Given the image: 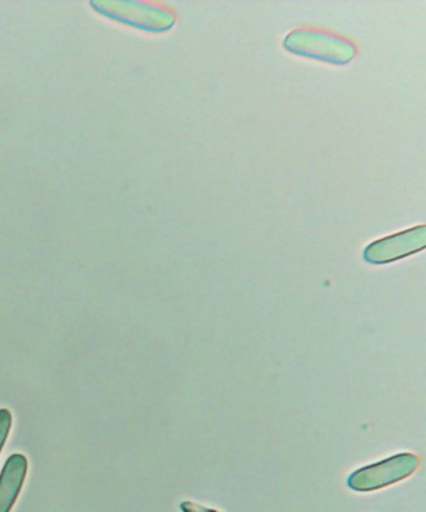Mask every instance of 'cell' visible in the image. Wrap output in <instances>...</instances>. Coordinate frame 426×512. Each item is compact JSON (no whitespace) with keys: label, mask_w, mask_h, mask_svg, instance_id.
<instances>
[{"label":"cell","mask_w":426,"mask_h":512,"mask_svg":"<svg viewBox=\"0 0 426 512\" xmlns=\"http://www.w3.org/2000/svg\"><path fill=\"white\" fill-rule=\"evenodd\" d=\"M419 466V458L410 454L394 456L383 463L357 471L349 479V486L357 491L378 490L408 478Z\"/></svg>","instance_id":"7a4b0ae2"},{"label":"cell","mask_w":426,"mask_h":512,"mask_svg":"<svg viewBox=\"0 0 426 512\" xmlns=\"http://www.w3.org/2000/svg\"><path fill=\"white\" fill-rule=\"evenodd\" d=\"M28 473V459L22 454L10 455L0 473V512H10L22 491Z\"/></svg>","instance_id":"277c9868"},{"label":"cell","mask_w":426,"mask_h":512,"mask_svg":"<svg viewBox=\"0 0 426 512\" xmlns=\"http://www.w3.org/2000/svg\"><path fill=\"white\" fill-rule=\"evenodd\" d=\"M426 245V227L419 225L405 232L377 240L364 250L369 264H387L423 250Z\"/></svg>","instance_id":"3957f363"},{"label":"cell","mask_w":426,"mask_h":512,"mask_svg":"<svg viewBox=\"0 0 426 512\" xmlns=\"http://www.w3.org/2000/svg\"><path fill=\"white\" fill-rule=\"evenodd\" d=\"M284 48L298 57L332 65H347L358 54V48L349 39L314 28L293 30L285 37Z\"/></svg>","instance_id":"6da1fadb"},{"label":"cell","mask_w":426,"mask_h":512,"mask_svg":"<svg viewBox=\"0 0 426 512\" xmlns=\"http://www.w3.org/2000/svg\"><path fill=\"white\" fill-rule=\"evenodd\" d=\"M13 415L8 409H0V454L12 429Z\"/></svg>","instance_id":"5b68a950"},{"label":"cell","mask_w":426,"mask_h":512,"mask_svg":"<svg viewBox=\"0 0 426 512\" xmlns=\"http://www.w3.org/2000/svg\"><path fill=\"white\" fill-rule=\"evenodd\" d=\"M180 509H182L183 512H218L217 510L204 508L202 505L189 503V501L182 503V505H180Z\"/></svg>","instance_id":"8992f818"}]
</instances>
